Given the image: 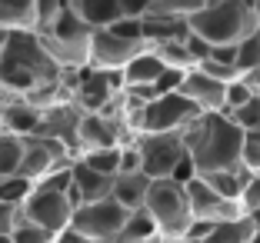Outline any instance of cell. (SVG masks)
<instances>
[{"label": "cell", "mask_w": 260, "mask_h": 243, "mask_svg": "<svg viewBox=\"0 0 260 243\" xmlns=\"http://www.w3.org/2000/svg\"><path fill=\"white\" fill-rule=\"evenodd\" d=\"M77 190V197L87 203H100V200H107L110 190H114V177H104V173H93L90 167H84L80 160H74V183H70Z\"/></svg>", "instance_id": "20"}, {"label": "cell", "mask_w": 260, "mask_h": 243, "mask_svg": "<svg viewBox=\"0 0 260 243\" xmlns=\"http://www.w3.org/2000/svg\"><path fill=\"white\" fill-rule=\"evenodd\" d=\"M27 223H34V227L47 230V233H63V230H70V220H74V210H70L67 197L63 193H50V190H37L34 187V193L27 197V203L17 210Z\"/></svg>", "instance_id": "10"}, {"label": "cell", "mask_w": 260, "mask_h": 243, "mask_svg": "<svg viewBox=\"0 0 260 243\" xmlns=\"http://www.w3.org/2000/svg\"><path fill=\"white\" fill-rule=\"evenodd\" d=\"M130 243H164V236H147V240H130Z\"/></svg>", "instance_id": "48"}, {"label": "cell", "mask_w": 260, "mask_h": 243, "mask_svg": "<svg viewBox=\"0 0 260 243\" xmlns=\"http://www.w3.org/2000/svg\"><path fill=\"white\" fill-rule=\"evenodd\" d=\"M144 50H147V44H130V40H123V37H114L110 30H93L90 63H87V67L107 70V74H123V67Z\"/></svg>", "instance_id": "13"}, {"label": "cell", "mask_w": 260, "mask_h": 243, "mask_svg": "<svg viewBox=\"0 0 260 243\" xmlns=\"http://www.w3.org/2000/svg\"><path fill=\"white\" fill-rule=\"evenodd\" d=\"M207 60L227 63V67H237V47H210V57H207Z\"/></svg>", "instance_id": "44"}, {"label": "cell", "mask_w": 260, "mask_h": 243, "mask_svg": "<svg viewBox=\"0 0 260 243\" xmlns=\"http://www.w3.org/2000/svg\"><path fill=\"white\" fill-rule=\"evenodd\" d=\"M34 193V183L27 180V177H7V180H0V203L4 206H14V210H20L23 203H27V197Z\"/></svg>", "instance_id": "29"}, {"label": "cell", "mask_w": 260, "mask_h": 243, "mask_svg": "<svg viewBox=\"0 0 260 243\" xmlns=\"http://www.w3.org/2000/svg\"><path fill=\"white\" fill-rule=\"evenodd\" d=\"M164 243H187V240H164Z\"/></svg>", "instance_id": "52"}, {"label": "cell", "mask_w": 260, "mask_h": 243, "mask_svg": "<svg viewBox=\"0 0 260 243\" xmlns=\"http://www.w3.org/2000/svg\"><path fill=\"white\" fill-rule=\"evenodd\" d=\"M54 240H57L54 233H47V230L27 223L20 213H17V223H14V230H10V243H54Z\"/></svg>", "instance_id": "33"}, {"label": "cell", "mask_w": 260, "mask_h": 243, "mask_svg": "<svg viewBox=\"0 0 260 243\" xmlns=\"http://www.w3.org/2000/svg\"><path fill=\"white\" fill-rule=\"evenodd\" d=\"M200 180H204L210 190H217L223 200H234V203H240V193H244L250 173H247L244 167H237V170H223V173H207V177H200Z\"/></svg>", "instance_id": "25"}, {"label": "cell", "mask_w": 260, "mask_h": 243, "mask_svg": "<svg viewBox=\"0 0 260 243\" xmlns=\"http://www.w3.org/2000/svg\"><path fill=\"white\" fill-rule=\"evenodd\" d=\"M140 27H144V44H147V47L180 44V40L190 37V27H187V20H177V17L147 14L144 20H140Z\"/></svg>", "instance_id": "19"}, {"label": "cell", "mask_w": 260, "mask_h": 243, "mask_svg": "<svg viewBox=\"0 0 260 243\" xmlns=\"http://www.w3.org/2000/svg\"><path fill=\"white\" fill-rule=\"evenodd\" d=\"M54 243H93V240L80 236L77 230H63V233H57V240H54Z\"/></svg>", "instance_id": "46"}, {"label": "cell", "mask_w": 260, "mask_h": 243, "mask_svg": "<svg viewBox=\"0 0 260 243\" xmlns=\"http://www.w3.org/2000/svg\"><path fill=\"white\" fill-rule=\"evenodd\" d=\"M134 147L140 153V173L147 180H170L177 167L190 160L184 133H140Z\"/></svg>", "instance_id": "7"}, {"label": "cell", "mask_w": 260, "mask_h": 243, "mask_svg": "<svg viewBox=\"0 0 260 243\" xmlns=\"http://www.w3.org/2000/svg\"><path fill=\"white\" fill-rule=\"evenodd\" d=\"M240 210L250 217V213H260V173H250L244 193H240Z\"/></svg>", "instance_id": "39"}, {"label": "cell", "mask_w": 260, "mask_h": 243, "mask_svg": "<svg viewBox=\"0 0 260 243\" xmlns=\"http://www.w3.org/2000/svg\"><path fill=\"white\" fill-rule=\"evenodd\" d=\"M250 243H260V230H257V233H253V236H250Z\"/></svg>", "instance_id": "51"}, {"label": "cell", "mask_w": 260, "mask_h": 243, "mask_svg": "<svg viewBox=\"0 0 260 243\" xmlns=\"http://www.w3.org/2000/svg\"><path fill=\"white\" fill-rule=\"evenodd\" d=\"M90 37H93V30L74 14L70 0H63L60 17H57V23L50 27V33L40 37V44L50 53V60L67 74V70H80V67L90 63Z\"/></svg>", "instance_id": "4"}, {"label": "cell", "mask_w": 260, "mask_h": 243, "mask_svg": "<svg viewBox=\"0 0 260 243\" xmlns=\"http://www.w3.org/2000/svg\"><path fill=\"white\" fill-rule=\"evenodd\" d=\"M140 133H130L123 120L104 114H84L80 117V130H77V147L80 153L87 150H107V147H130Z\"/></svg>", "instance_id": "12"}, {"label": "cell", "mask_w": 260, "mask_h": 243, "mask_svg": "<svg viewBox=\"0 0 260 243\" xmlns=\"http://www.w3.org/2000/svg\"><path fill=\"white\" fill-rule=\"evenodd\" d=\"M40 123H44V110L40 107L27 103V100H17V97H10L4 103V123H0L4 133L27 140V137H37Z\"/></svg>", "instance_id": "17"}, {"label": "cell", "mask_w": 260, "mask_h": 243, "mask_svg": "<svg viewBox=\"0 0 260 243\" xmlns=\"http://www.w3.org/2000/svg\"><path fill=\"white\" fill-rule=\"evenodd\" d=\"M63 87H67L70 100L80 107V114H100L107 103H114L123 93V74H107V70H67L63 74Z\"/></svg>", "instance_id": "6"}, {"label": "cell", "mask_w": 260, "mask_h": 243, "mask_svg": "<svg viewBox=\"0 0 260 243\" xmlns=\"http://www.w3.org/2000/svg\"><path fill=\"white\" fill-rule=\"evenodd\" d=\"M110 33L114 37H123V40H130V44H144V27H140V20H117L114 27H110Z\"/></svg>", "instance_id": "40"}, {"label": "cell", "mask_w": 260, "mask_h": 243, "mask_svg": "<svg viewBox=\"0 0 260 243\" xmlns=\"http://www.w3.org/2000/svg\"><path fill=\"white\" fill-rule=\"evenodd\" d=\"M197 117H200V110L184 93H167V97H157L153 103L144 107L140 133H184Z\"/></svg>", "instance_id": "9"}, {"label": "cell", "mask_w": 260, "mask_h": 243, "mask_svg": "<svg viewBox=\"0 0 260 243\" xmlns=\"http://www.w3.org/2000/svg\"><path fill=\"white\" fill-rule=\"evenodd\" d=\"M74 153L63 144L50 137H27L23 140V163H20V177H27L30 183H40L47 173H54L60 167H70L74 163Z\"/></svg>", "instance_id": "11"}, {"label": "cell", "mask_w": 260, "mask_h": 243, "mask_svg": "<svg viewBox=\"0 0 260 243\" xmlns=\"http://www.w3.org/2000/svg\"><path fill=\"white\" fill-rule=\"evenodd\" d=\"M253 14H257V27H260V0H253Z\"/></svg>", "instance_id": "50"}, {"label": "cell", "mask_w": 260, "mask_h": 243, "mask_svg": "<svg viewBox=\"0 0 260 243\" xmlns=\"http://www.w3.org/2000/svg\"><path fill=\"white\" fill-rule=\"evenodd\" d=\"M0 243H10V236H0Z\"/></svg>", "instance_id": "53"}, {"label": "cell", "mask_w": 260, "mask_h": 243, "mask_svg": "<svg viewBox=\"0 0 260 243\" xmlns=\"http://www.w3.org/2000/svg\"><path fill=\"white\" fill-rule=\"evenodd\" d=\"M127 217L130 213L107 197V200H100V203L80 206L74 213V220H70V230H77L80 236H87L93 243H117L123 227H127Z\"/></svg>", "instance_id": "8"}, {"label": "cell", "mask_w": 260, "mask_h": 243, "mask_svg": "<svg viewBox=\"0 0 260 243\" xmlns=\"http://www.w3.org/2000/svg\"><path fill=\"white\" fill-rule=\"evenodd\" d=\"M197 70H200V74H207L210 80H217V84H223V87H227V84H234V80H240V70H237V67H227V63L204 60Z\"/></svg>", "instance_id": "38"}, {"label": "cell", "mask_w": 260, "mask_h": 243, "mask_svg": "<svg viewBox=\"0 0 260 243\" xmlns=\"http://www.w3.org/2000/svg\"><path fill=\"white\" fill-rule=\"evenodd\" d=\"M180 87H184V74L180 70H164L160 80L153 84V90H157V97H167V93H180Z\"/></svg>", "instance_id": "41"}, {"label": "cell", "mask_w": 260, "mask_h": 243, "mask_svg": "<svg viewBox=\"0 0 260 243\" xmlns=\"http://www.w3.org/2000/svg\"><path fill=\"white\" fill-rule=\"evenodd\" d=\"M70 7L90 30H110L117 20H123L120 0H70Z\"/></svg>", "instance_id": "18"}, {"label": "cell", "mask_w": 260, "mask_h": 243, "mask_svg": "<svg viewBox=\"0 0 260 243\" xmlns=\"http://www.w3.org/2000/svg\"><path fill=\"white\" fill-rule=\"evenodd\" d=\"M257 233V223L253 217H237V220H223V223H214L210 236L204 243H250V236Z\"/></svg>", "instance_id": "24"}, {"label": "cell", "mask_w": 260, "mask_h": 243, "mask_svg": "<svg viewBox=\"0 0 260 243\" xmlns=\"http://www.w3.org/2000/svg\"><path fill=\"white\" fill-rule=\"evenodd\" d=\"M147 236H160V233H157V227H153L150 213H147V210H134L127 217V227H123V233H120V240H117V243L147 240Z\"/></svg>", "instance_id": "30"}, {"label": "cell", "mask_w": 260, "mask_h": 243, "mask_svg": "<svg viewBox=\"0 0 260 243\" xmlns=\"http://www.w3.org/2000/svg\"><path fill=\"white\" fill-rule=\"evenodd\" d=\"M23 163V140L10 137V133H0V180L20 173Z\"/></svg>", "instance_id": "26"}, {"label": "cell", "mask_w": 260, "mask_h": 243, "mask_svg": "<svg viewBox=\"0 0 260 243\" xmlns=\"http://www.w3.org/2000/svg\"><path fill=\"white\" fill-rule=\"evenodd\" d=\"M240 167L247 173H260V130L244 133V144H240Z\"/></svg>", "instance_id": "34"}, {"label": "cell", "mask_w": 260, "mask_h": 243, "mask_svg": "<svg viewBox=\"0 0 260 243\" xmlns=\"http://www.w3.org/2000/svg\"><path fill=\"white\" fill-rule=\"evenodd\" d=\"M144 210L150 213L153 227H157V233H160L164 240H184L190 223H193L187 187H180V183H174V180H150Z\"/></svg>", "instance_id": "5"}, {"label": "cell", "mask_w": 260, "mask_h": 243, "mask_svg": "<svg viewBox=\"0 0 260 243\" xmlns=\"http://www.w3.org/2000/svg\"><path fill=\"white\" fill-rule=\"evenodd\" d=\"M257 67H260V30H253L237 44V70H240V77H244Z\"/></svg>", "instance_id": "31"}, {"label": "cell", "mask_w": 260, "mask_h": 243, "mask_svg": "<svg viewBox=\"0 0 260 243\" xmlns=\"http://www.w3.org/2000/svg\"><path fill=\"white\" fill-rule=\"evenodd\" d=\"M223 90L227 87L210 80L207 74H200L197 67L184 74V87H180V93L197 107L200 114H223Z\"/></svg>", "instance_id": "16"}, {"label": "cell", "mask_w": 260, "mask_h": 243, "mask_svg": "<svg viewBox=\"0 0 260 243\" xmlns=\"http://www.w3.org/2000/svg\"><path fill=\"white\" fill-rule=\"evenodd\" d=\"M70 183H74V163H70V167L54 170V173H47L44 180L34 183V187H37V190H50V193H67Z\"/></svg>", "instance_id": "37"}, {"label": "cell", "mask_w": 260, "mask_h": 243, "mask_svg": "<svg viewBox=\"0 0 260 243\" xmlns=\"http://www.w3.org/2000/svg\"><path fill=\"white\" fill-rule=\"evenodd\" d=\"M230 123L237 130H244V133H250V130H260V97H253L247 107H240V110H230Z\"/></svg>", "instance_id": "35"}, {"label": "cell", "mask_w": 260, "mask_h": 243, "mask_svg": "<svg viewBox=\"0 0 260 243\" xmlns=\"http://www.w3.org/2000/svg\"><path fill=\"white\" fill-rule=\"evenodd\" d=\"M37 0H0V30L4 33H34Z\"/></svg>", "instance_id": "23"}, {"label": "cell", "mask_w": 260, "mask_h": 243, "mask_svg": "<svg viewBox=\"0 0 260 243\" xmlns=\"http://www.w3.org/2000/svg\"><path fill=\"white\" fill-rule=\"evenodd\" d=\"M63 10V0H37V17H34V33L37 37H44V33H50V27L57 23V17H60Z\"/></svg>", "instance_id": "32"}, {"label": "cell", "mask_w": 260, "mask_h": 243, "mask_svg": "<svg viewBox=\"0 0 260 243\" xmlns=\"http://www.w3.org/2000/svg\"><path fill=\"white\" fill-rule=\"evenodd\" d=\"M10 97H4V93H0V123H4V103H7ZM0 133H4V130H0Z\"/></svg>", "instance_id": "49"}, {"label": "cell", "mask_w": 260, "mask_h": 243, "mask_svg": "<svg viewBox=\"0 0 260 243\" xmlns=\"http://www.w3.org/2000/svg\"><path fill=\"white\" fill-rule=\"evenodd\" d=\"M80 163L90 167L93 173H104V177H117L120 173V147H107V150H87L80 153Z\"/></svg>", "instance_id": "27"}, {"label": "cell", "mask_w": 260, "mask_h": 243, "mask_svg": "<svg viewBox=\"0 0 260 243\" xmlns=\"http://www.w3.org/2000/svg\"><path fill=\"white\" fill-rule=\"evenodd\" d=\"M0 93L50 110L67 103L70 93L63 87V70L50 60L37 33H10L0 50Z\"/></svg>", "instance_id": "1"}, {"label": "cell", "mask_w": 260, "mask_h": 243, "mask_svg": "<svg viewBox=\"0 0 260 243\" xmlns=\"http://www.w3.org/2000/svg\"><path fill=\"white\" fill-rule=\"evenodd\" d=\"M147 190H150V180H147L144 173H117L114 177V190H110V200L120 203L127 213H134V210H144Z\"/></svg>", "instance_id": "21"}, {"label": "cell", "mask_w": 260, "mask_h": 243, "mask_svg": "<svg viewBox=\"0 0 260 243\" xmlns=\"http://www.w3.org/2000/svg\"><path fill=\"white\" fill-rule=\"evenodd\" d=\"M164 70L167 67L160 63V57L147 47L144 53H137V57L123 67V90H127V87H153L157 80H160Z\"/></svg>", "instance_id": "22"}, {"label": "cell", "mask_w": 260, "mask_h": 243, "mask_svg": "<svg viewBox=\"0 0 260 243\" xmlns=\"http://www.w3.org/2000/svg\"><path fill=\"white\" fill-rule=\"evenodd\" d=\"M210 230H214V223H210V220H193L184 240H187V243H204L207 236H210Z\"/></svg>", "instance_id": "43"}, {"label": "cell", "mask_w": 260, "mask_h": 243, "mask_svg": "<svg viewBox=\"0 0 260 243\" xmlns=\"http://www.w3.org/2000/svg\"><path fill=\"white\" fill-rule=\"evenodd\" d=\"M187 200H190V213L193 220H210V223H223V220H237L244 217L240 203L234 200H223L217 190H210L204 180H190L187 183Z\"/></svg>", "instance_id": "14"}, {"label": "cell", "mask_w": 260, "mask_h": 243, "mask_svg": "<svg viewBox=\"0 0 260 243\" xmlns=\"http://www.w3.org/2000/svg\"><path fill=\"white\" fill-rule=\"evenodd\" d=\"M120 173H140V153L137 147H120Z\"/></svg>", "instance_id": "42"}, {"label": "cell", "mask_w": 260, "mask_h": 243, "mask_svg": "<svg viewBox=\"0 0 260 243\" xmlns=\"http://www.w3.org/2000/svg\"><path fill=\"white\" fill-rule=\"evenodd\" d=\"M184 144H187L193 167H197V177L223 173V170L240 167L244 130L234 127L227 114H200L184 130Z\"/></svg>", "instance_id": "2"}, {"label": "cell", "mask_w": 260, "mask_h": 243, "mask_svg": "<svg viewBox=\"0 0 260 243\" xmlns=\"http://www.w3.org/2000/svg\"><path fill=\"white\" fill-rule=\"evenodd\" d=\"M80 107L74 100L67 103H57L50 110H44V123H40L37 137H50L57 144H63L74 157H80V147H77V130H80Z\"/></svg>", "instance_id": "15"}, {"label": "cell", "mask_w": 260, "mask_h": 243, "mask_svg": "<svg viewBox=\"0 0 260 243\" xmlns=\"http://www.w3.org/2000/svg\"><path fill=\"white\" fill-rule=\"evenodd\" d=\"M157 57H160V63L167 70H180V74H187V70L197 67V60L190 57V50H187V44L180 40V44H164V47H150Z\"/></svg>", "instance_id": "28"}, {"label": "cell", "mask_w": 260, "mask_h": 243, "mask_svg": "<svg viewBox=\"0 0 260 243\" xmlns=\"http://www.w3.org/2000/svg\"><path fill=\"white\" fill-rule=\"evenodd\" d=\"M253 97H257V93H253L250 87L244 84V80H234V84H227V90H223V114H230V110H240V107H247Z\"/></svg>", "instance_id": "36"}, {"label": "cell", "mask_w": 260, "mask_h": 243, "mask_svg": "<svg viewBox=\"0 0 260 243\" xmlns=\"http://www.w3.org/2000/svg\"><path fill=\"white\" fill-rule=\"evenodd\" d=\"M187 27L210 47H237L247 33L257 30V14L250 0H207Z\"/></svg>", "instance_id": "3"}, {"label": "cell", "mask_w": 260, "mask_h": 243, "mask_svg": "<svg viewBox=\"0 0 260 243\" xmlns=\"http://www.w3.org/2000/svg\"><path fill=\"white\" fill-rule=\"evenodd\" d=\"M14 223H17V210H14V206H4V203H0V236H10Z\"/></svg>", "instance_id": "45"}, {"label": "cell", "mask_w": 260, "mask_h": 243, "mask_svg": "<svg viewBox=\"0 0 260 243\" xmlns=\"http://www.w3.org/2000/svg\"><path fill=\"white\" fill-rule=\"evenodd\" d=\"M240 80H244V84H247V87H250V90L260 97V67H257V70H250V74H244Z\"/></svg>", "instance_id": "47"}]
</instances>
